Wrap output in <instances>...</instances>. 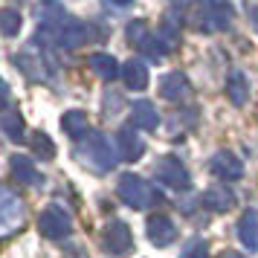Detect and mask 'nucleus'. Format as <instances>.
Here are the masks:
<instances>
[{
  "label": "nucleus",
  "mask_w": 258,
  "mask_h": 258,
  "mask_svg": "<svg viewBox=\"0 0 258 258\" xmlns=\"http://www.w3.org/2000/svg\"><path fill=\"white\" fill-rule=\"evenodd\" d=\"M102 249L113 258L128 255L131 249H134V235H131L128 223H122V221L107 223L105 229H102Z\"/></svg>",
  "instance_id": "20e7f679"
},
{
  "label": "nucleus",
  "mask_w": 258,
  "mask_h": 258,
  "mask_svg": "<svg viewBox=\"0 0 258 258\" xmlns=\"http://www.w3.org/2000/svg\"><path fill=\"white\" fill-rule=\"evenodd\" d=\"M9 168H12V177L18 183H26V186H41V171L35 168V160H29L24 154H15L9 160Z\"/></svg>",
  "instance_id": "4468645a"
},
{
  "label": "nucleus",
  "mask_w": 258,
  "mask_h": 258,
  "mask_svg": "<svg viewBox=\"0 0 258 258\" xmlns=\"http://www.w3.org/2000/svg\"><path fill=\"white\" fill-rule=\"evenodd\" d=\"M131 122H134L137 131H154L160 125V113H157V107L151 102L140 99V102H134V107H131Z\"/></svg>",
  "instance_id": "2eb2a0df"
},
{
  "label": "nucleus",
  "mask_w": 258,
  "mask_h": 258,
  "mask_svg": "<svg viewBox=\"0 0 258 258\" xmlns=\"http://www.w3.org/2000/svg\"><path fill=\"white\" fill-rule=\"evenodd\" d=\"M183 113H186V110H177L174 113V119H171V128H168V134H171V140H183V137H186L188 131L195 128V122H198V116H195V113H191V116H183Z\"/></svg>",
  "instance_id": "5701e85b"
},
{
  "label": "nucleus",
  "mask_w": 258,
  "mask_h": 258,
  "mask_svg": "<svg viewBox=\"0 0 258 258\" xmlns=\"http://www.w3.org/2000/svg\"><path fill=\"white\" fill-rule=\"evenodd\" d=\"M32 151H35L41 160H52V157H55V145H52V140H49L47 134H35V137H32Z\"/></svg>",
  "instance_id": "b1692460"
},
{
  "label": "nucleus",
  "mask_w": 258,
  "mask_h": 258,
  "mask_svg": "<svg viewBox=\"0 0 258 258\" xmlns=\"http://www.w3.org/2000/svg\"><path fill=\"white\" fill-rule=\"evenodd\" d=\"M15 64L21 67L26 79L32 82H47L49 79V70H47V58L38 52V49H24L21 55H15Z\"/></svg>",
  "instance_id": "9d476101"
},
{
  "label": "nucleus",
  "mask_w": 258,
  "mask_h": 258,
  "mask_svg": "<svg viewBox=\"0 0 258 258\" xmlns=\"http://www.w3.org/2000/svg\"><path fill=\"white\" fill-rule=\"evenodd\" d=\"M90 70L99 76V79H105V82H113L116 76H122V67H119V61L113 55H107V52H93L90 55Z\"/></svg>",
  "instance_id": "aec40b11"
},
{
  "label": "nucleus",
  "mask_w": 258,
  "mask_h": 258,
  "mask_svg": "<svg viewBox=\"0 0 258 258\" xmlns=\"http://www.w3.org/2000/svg\"><path fill=\"white\" fill-rule=\"evenodd\" d=\"M145 235H148V241H151L154 246H168V244L177 241V226L168 215L157 212V215H151L148 223H145Z\"/></svg>",
  "instance_id": "0eeeda50"
},
{
  "label": "nucleus",
  "mask_w": 258,
  "mask_h": 258,
  "mask_svg": "<svg viewBox=\"0 0 258 258\" xmlns=\"http://www.w3.org/2000/svg\"><path fill=\"white\" fill-rule=\"evenodd\" d=\"M110 3H113V6H131L134 0H110Z\"/></svg>",
  "instance_id": "c85d7f7f"
},
{
  "label": "nucleus",
  "mask_w": 258,
  "mask_h": 258,
  "mask_svg": "<svg viewBox=\"0 0 258 258\" xmlns=\"http://www.w3.org/2000/svg\"><path fill=\"white\" fill-rule=\"evenodd\" d=\"M122 82L128 90H145L148 87V67L145 61L131 58L128 64H122Z\"/></svg>",
  "instance_id": "a211bd4d"
},
{
  "label": "nucleus",
  "mask_w": 258,
  "mask_h": 258,
  "mask_svg": "<svg viewBox=\"0 0 258 258\" xmlns=\"http://www.w3.org/2000/svg\"><path fill=\"white\" fill-rule=\"evenodd\" d=\"M154 174H157V180L165 188H177V191L188 188V171L177 157H163L160 163L154 165Z\"/></svg>",
  "instance_id": "423d86ee"
},
{
  "label": "nucleus",
  "mask_w": 258,
  "mask_h": 258,
  "mask_svg": "<svg viewBox=\"0 0 258 258\" xmlns=\"http://www.w3.org/2000/svg\"><path fill=\"white\" fill-rule=\"evenodd\" d=\"M188 93H191V84L183 73H165L160 79V96L165 102H183L188 99Z\"/></svg>",
  "instance_id": "f8f14e48"
},
{
  "label": "nucleus",
  "mask_w": 258,
  "mask_h": 258,
  "mask_svg": "<svg viewBox=\"0 0 258 258\" xmlns=\"http://www.w3.org/2000/svg\"><path fill=\"white\" fill-rule=\"evenodd\" d=\"M203 203H206V209H212V212H226L238 203V198H235V191L229 186L215 183V186H209L203 191Z\"/></svg>",
  "instance_id": "ddd939ff"
},
{
  "label": "nucleus",
  "mask_w": 258,
  "mask_h": 258,
  "mask_svg": "<svg viewBox=\"0 0 258 258\" xmlns=\"http://www.w3.org/2000/svg\"><path fill=\"white\" fill-rule=\"evenodd\" d=\"M180 258H209V244L203 238H191V241H186Z\"/></svg>",
  "instance_id": "393cba45"
},
{
  "label": "nucleus",
  "mask_w": 258,
  "mask_h": 258,
  "mask_svg": "<svg viewBox=\"0 0 258 258\" xmlns=\"http://www.w3.org/2000/svg\"><path fill=\"white\" fill-rule=\"evenodd\" d=\"M116 195L125 206H131V209H151V206L160 203V191H157L148 180H142L140 174H122L119 177Z\"/></svg>",
  "instance_id": "f03ea898"
},
{
  "label": "nucleus",
  "mask_w": 258,
  "mask_h": 258,
  "mask_svg": "<svg viewBox=\"0 0 258 258\" xmlns=\"http://www.w3.org/2000/svg\"><path fill=\"white\" fill-rule=\"evenodd\" d=\"M26 221V206L24 200L15 195L12 188L0 186V238L3 235L18 232Z\"/></svg>",
  "instance_id": "7ed1b4c3"
},
{
  "label": "nucleus",
  "mask_w": 258,
  "mask_h": 258,
  "mask_svg": "<svg viewBox=\"0 0 258 258\" xmlns=\"http://www.w3.org/2000/svg\"><path fill=\"white\" fill-rule=\"evenodd\" d=\"M116 151L125 163H134L145 154V140L140 137V131L128 125V128H119L116 131Z\"/></svg>",
  "instance_id": "1a4fd4ad"
},
{
  "label": "nucleus",
  "mask_w": 258,
  "mask_h": 258,
  "mask_svg": "<svg viewBox=\"0 0 258 258\" xmlns=\"http://www.w3.org/2000/svg\"><path fill=\"white\" fill-rule=\"evenodd\" d=\"M221 258H244V255H241V252H235V249H226Z\"/></svg>",
  "instance_id": "cd10ccee"
},
{
  "label": "nucleus",
  "mask_w": 258,
  "mask_h": 258,
  "mask_svg": "<svg viewBox=\"0 0 258 258\" xmlns=\"http://www.w3.org/2000/svg\"><path fill=\"white\" fill-rule=\"evenodd\" d=\"M38 229L44 238H52V241H61V238H67L73 229V221L70 215L64 212V206H47V209L41 212V218H38Z\"/></svg>",
  "instance_id": "39448f33"
},
{
  "label": "nucleus",
  "mask_w": 258,
  "mask_h": 258,
  "mask_svg": "<svg viewBox=\"0 0 258 258\" xmlns=\"http://www.w3.org/2000/svg\"><path fill=\"white\" fill-rule=\"evenodd\" d=\"M0 131L9 137V140L21 142L26 134V125H24V116L18 113V110H6V113H0Z\"/></svg>",
  "instance_id": "412c9836"
},
{
  "label": "nucleus",
  "mask_w": 258,
  "mask_h": 258,
  "mask_svg": "<svg viewBox=\"0 0 258 258\" xmlns=\"http://www.w3.org/2000/svg\"><path fill=\"white\" fill-rule=\"evenodd\" d=\"M209 171L215 177H221V180H241L244 177V163H241V157L235 151H218L215 157L209 160Z\"/></svg>",
  "instance_id": "6e6552de"
},
{
  "label": "nucleus",
  "mask_w": 258,
  "mask_h": 258,
  "mask_svg": "<svg viewBox=\"0 0 258 258\" xmlns=\"http://www.w3.org/2000/svg\"><path fill=\"white\" fill-rule=\"evenodd\" d=\"M9 99H12V93H9V87H6V82L0 79V107L9 105Z\"/></svg>",
  "instance_id": "a878e982"
},
{
  "label": "nucleus",
  "mask_w": 258,
  "mask_h": 258,
  "mask_svg": "<svg viewBox=\"0 0 258 258\" xmlns=\"http://www.w3.org/2000/svg\"><path fill=\"white\" fill-rule=\"evenodd\" d=\"M249 15H252V26L258 29V3H252V6H249Z\"/></svg>",
  "instance_id": "bb28decb"
},
{
  "label": "nucleus",
  "mask_w": 258,
  "mask_h": 258,
  "mask_svg": "<svg viewBox=\"0 0 258 258\" xmlns=\"http://www.w3.org/2000/svg\"><path fill=\"white\" fill-rule=\"evenodd\" d=\"M238 238L246 249H258V215L252 209L241 212L238 218Z\"/></svg>",
  "instance_id": "6ab92c4d"
},
{
  "label": "nucleus",
  "mask_w": 258,
  "mask_h": 258,
  "mask_svg": "<svg viewBox=\"0 0 258 258\" xmlns=\"http://www.w3.org/2000/svg\"><path fill=\"white\" fill-rule=\"evenodd\" d=\"M226 99L235 107H244L249 102V82H246V76L241 70H232L226 76Z\"/></svg>",
  "instance_id": "f3484780"
},
{
  "label": "nucleus",
  "mask_w": 258,
  "mask_h": 258,
  "mask_svg": "<svg viewBox=\"0 0 258 258\" xmlns=\"http://www.w3.org/2000/svg\"><path fill=\"white\" fill-rule=\"evenodd\" d=\"M61 128H64V134H67L70 140L82 142L84 137H90V119H87L84 110H67V113L61 116Z\"/></svg>",
  "instance_id": "dca6fc26"
},
{
  "label": "nucleus",
  "mask_w": 258,
  "mask_h": 258,
  "mask_svg": "<svg viewBox=\"0 0 258 258\" xmlns=\"http://www.w3.org/2000/svg\"><path fill=\"white\" fill-rule=\"evenodd\" d=\"M87 41H90V26L76 21V18H67L64 26L55 32V44H61V47L76 49V47H82V44H87Z\"/></svg>",
  "instance_id": "9b49d317"
},
{
  "label": "nucleus",
  "mask_w": 258,
  "mask_h": 258,
  "mask_svg": "<svg viewBox=\"0 0 258 258\" xmlns=\"http://www.w3.org/2000/svg\"><path fill=\"white\" fill-rule=\"evenodd\" d=\"M76 157H79L90 171H96V174H105V171H110V168L119 163L116 145L107 140L105 134H90V137H84V140L79 142V148H76Z\"/></svg>",
  "instance_id": "f257e3e1"
},
{
  "label": "nucleus",
  "mask_w": 258,
  "mask_h": 258,
  "mask_svg": "<svg viewBox=\"0 0 258 258\" xmlns=\"http://www.w3.org/2000/svg\"><path fill=\"white\" fill-rule=\"evenodd\" d=\"M24 26V18L18 9H0V35L6 38H15Z\"/></svg>",
  "instance_id": "4be33fe9"
}]
</instances>
